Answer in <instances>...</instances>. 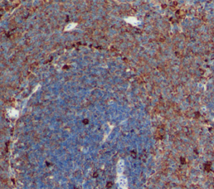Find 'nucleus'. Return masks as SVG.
<instances>
[{
	"instance_id": "f257e3e1",
	"label": "nucleus",
	"mask_w": 214,
	"mask_h": 189,
	"mask_svg": "<svg viewBox=\"0 0 214 189\" xmlns=\"http://www.w3.org/2000/svg\"><path fill=\"white\" fill-rule=\"evenodd\" d=\"M116 184L119 189H128V180L127 178L124 175L117 176Z\"/></svg>"
},
{
	"instance_id": "f03ea898",
	"label": "nucleus",
	"mask_w": 214,
	"mask_h": 189,
	"mask_svg": "<svg viewBox=\"0 0 214 189\" xmlns=\"http://www.w3.org/2000/svg\"><path fill=\"white\" fill-rule=\"evenodd\" d=\"M125 170V161L123 159H120L116 165V173L117 176L123 175V172Z\"/></svg>"
},
{
	"instance_id": "7ed1b4c3",
	"label": "nucleus",
	"mask_w": 214,
	"mask_h": 189,
	"mask_svg": "<svg viewBox=\"0 0 214 189\" xmlns=\"http://www.w3.org/2000/svg\"><path fill=\"white\" fill-rule=\"evenodd\" d=\"M7 113L8 117H11V118H18V117H19V112H18L16 108H14V107L8 108Z\"/></svg>"
},
{
	"instance_id": "20e7f679",
	"label": "nucleus",
	"mask_w": 214,
	"mask_h": 189,
	"mask_svg": "<svg viewBox=\"0 0 214 189\" xmlns=\"http://www.w3.org/2000/svg\"><path fill=\"white\" fill-rule=\"evenodd\" d=\"M124 20L129 24H131L133 26H138L139 24H141V21H139L135 17H127L125 18Z\"/></svg>"
},
{
	"instance_id": "39448f33",
	"label": "nucleus",
	"mask_w": 214,
	"mask_h": 189,
	"mask_svg": "<svg viewBox=\"0 0 214 189\" xmlns=\"http://www.w3.org/2000/svg\"><path fill=\"white\" fill-rule=\"evenodd\" d=\"M77 25H78V24H76V23H69V24H68L67 25H66L65 28V29H64V31L65 32L72 31L73 29H75V28L77 27Z\"/></svg>"
}]
</instances>
